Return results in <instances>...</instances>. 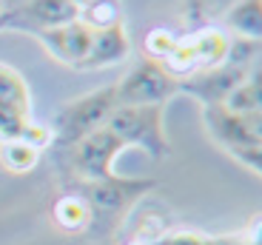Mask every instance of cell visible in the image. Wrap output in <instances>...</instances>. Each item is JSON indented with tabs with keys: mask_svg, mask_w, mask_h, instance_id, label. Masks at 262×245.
Masks as SVG:
<instances>
[{
	"mask_svg": "<svg viewBox=\"0 0 262 245\" xmlns=\"http://www.w3.org/2000/svg\"><path fill=\"white\" fill-rule=\"evenodd\" d=\"M125 245H148L145 239H131V242H125Z\"/></svg>",
	"mask_w": 262,
	"mask_h": 245,
	"instance_id": "603a6c76",
	"label": "cell"
},
{
	"mask_svg": "<svg viewBox=\"0 0 262 245\" xmlns=\"http://www.w3.org/2000/svg\"><path fill=\"white\" fill-rule=\"evenodd\" d=\"M203 123L216 146L243 163L251 174L262 171V128L259 112L236 114L225 106H203Z\"/></svg>",
	"mask_w": 262,
	"mask_h": 245,
	"instance_id": "6da1fadb",
	"label": "cell"
},
{
	"mask_svg": "<svg viewBox=\"0 0 262 245\" xmlns=\"http://www.w3.org/2000/svg\"><path fill=\"white\" fill-rule=\"evenodd\" d=\"M72 148V168L77 180H100L114 174V160L120 151H125V143L114 131L100 126L89 137L77 140Z\"/></svg>",
	"mask_w": 262,
	"mask_h": 245,
	"instance_id": "8992f818",
	"label": "cell"
},
{
	"mask_svg": "<svg viewBox=\"0 0 262 245\" xmlns=\"http://www.w3.org/2000/svg\"><path fill=\"white\" fill-rule=\"evenodd\" d=\"M117 106V94L114 86L97 88V92H89L83 97L72 100L69 106H63L52 120V137L60 146H74L77 140L89 137L92 131H97L100 126H105V120L112 114V108Z\"/></svg>",
	"mask_w": 262,
	"mask_h": 245,
	"instance_id": "3957f363",
	"label": "cell"
},
{
	"mask_svg": "<svg viewBox=\"0 0 262 245\" xmlns=\"http://www.w3.org/2000/svg\"><path fill=\"white\" fill-rule=\"evenodd\" d=\"M223 26L236 37L262 40V0H236L225 12Z\"/></svg>",
	"mask_w": 262,
	"mask_h": 245,
	"instance_id": "8fae6325",
	"label": "cell"
},
{
	"mask_svg": "<svg viewBox=\"0 0 262 245\" xmlns=\"http://www.w3.org/2000/svg\"><path fill=\"white\" fill-rule=\"evenodd\" d=\"M80 20H85L92 29H105L114 23H123V0H89L80 9Z\"/></svg>",
	"mask_w": 262,
	"mask_h": 245,
	"instance_id": "e0dca14e",
	"label": "cell"
},
{
	"mask_svg": "<svg viewBox=\"0 0 262 245\" xmlns=\"http://www.w3.org/2000/svg\"><path fill=\"white\" fill-rule=\"evenodd\" d=\"M188 40L196 52V60H200V72L216 69L225 63V54H228V34L225 32H220V29H200V32L188 34Z\"/></svg>",
	"mask_w": 262,
	"mask_h": 245,
	"instance_id": "7c38bea8",
	"label": "cell"
},
{
	"mask_svg": "<svg viewBox=\"0 0 262 245\" xmlns=\"http://www.w3.org/2000/svg\"><path fill=\"white\" fill-rule=\"evenodd\" d=\"M163 114L165 106H114L105 120V128L117 134L125 148H143L154 160H163L171 154Z\"/></svg>",
	"mask_w": 262,
	"mask_h": 245,
	"instance_id": "7a4b0ae2",
	"label": "cell"
},
{
	"mask_svg": "<svg viewBox=\"0 0 262 245\" xmlns=\"http://www.w3.org/2000/svg\"><path fill=\"white\" fill-rule=\"evenodd\" d=\"M0 103L17 108L23 114H32V92H29V83L9 63H0Z\"/></svg>",
	"mask_w": 262,
	"mask_h": 245,
	"instance_id": "5bb4252c",
	"label": "cell"
},
{
	"mask_svg": "<svg viewBox=\"0 0 262 245\" xmlns=\"http://www.w3.org/2000/svg\"><path fill=\"white\" fill-rule=\"evenodd\" d=\"M32 37L46 49L49 57H54L57 63H63V66L80 69V63L85 60V54L92 49L94 29L89 26L85 20L77 17V20H72V23H66V26L32 32Z\"/></svg>",
	"mask_w": 262,
	"mask_h": 245,
	"instance_id": "ba28073f",
	"label": "cell"
},
{
	"mask_svg": "<svg viewBox=\"0 0 262 245\" xmlns=\"http://www.w3.org/2000/svg\"><path fill=\"white\" fill-rule=\"evenodd\" d=\"M26 0H0V12H12V9L23 6Z\"/></svg>",
	"mask_w": 262,
	"mask_h": 245,
	"instance_id": "7402d4cb",
	"label": "cell"
},
{
	"mask_svg": "<svg viewBox=\"0 0 262 245\" xmlns=\"http://www.w3.org/2000/svg\"><path fill=\"white\" fill-rule=\"evenodd\" d=\"M72 3H74V6H77V9H83L85 3H89V0H72Z\"/></svg>",
	"mask_w": 262,
	"mask_h": 245,
	"instance_id": "cb8c5ba5",
	"label": "cell"
},
{
	"mask_svg": "<svg viewBox=\"0 0 262 245\" xmlns=\"http://www.w3.org/2000/svg\"><path fill=\"white\" fill-rule=\"evenodd\" d=\"M225 108H231V112L236 114H256L262 108V86H259V66L251 69L248 77L239 83V86L234 88V92L225 97L223 103Z\"/></svg>",
	"mask_w": 262,
	"mask_h": 245,
	"instance_id": "2e32d148",
	"label": "cell"
},
{
	"mask_svg": "<svg viewBox=\"0 0 262 245\" xmlns=\"http://www.w3.org/2000/svg\"><path fill=\"white\" fill-rule=\"evenodd\" d=\"M0 163L12 174H29L40 163V148L29 140H0Z\"/></svg>",
	"mask_w": 262,
	"mask_h": 245,
	"instance_id": "9a60e30c",
	"label": "cell"
},
{
	"mask_svg": "<svg viewBox=\"0 0 262 245\" xmlns=\"http://www.w3.org/2000/svg\"><path fill=\"white\" fill-rule=\"evenodd\" d=\"M214 245H259V222H251L248 234H225V237H216Z\"/></svg>",
	"mask_w": 262,
	"mask_h": 245,
	"instance_id": "44dd1931",
	"label": "cell"
},
{
	"mask_svg": "<svg viewBox=\"0 0 262 245\" xmlns=\"http://www.w3.org/2000/svg\"><path fill=\"white\" fill-rule=\"evenodd\" d=\"M52 214H54V222H57L63 231H85V226H89L92 217H94L92 206H89L80 194H63V197H57Z\"/></svg>",
	"mask_w": 262,
	"mask_h": 245,
	"instance_id": "4fadbf2b",
	"label": "cell"
},
{
	"mask_svg": "<svg viewBox=\"0 0 262 245\" xmlns=\"http://www.w3.org/2000/svg\"><path fill=\"white\" fill-rule=\"evenodd\" d=\"M248 72L251 69H239V66L223 63V66H216V69H205V72H196L191 77H183L180 80V92L196 97L203 106H223L225 97L248 77Z\"/></svg>",
	"mask_w": 262,
	"mask_h": 245,
	"instance_id": "9c48e42d",
	"label": "cell"
},
{
	"mask_svg": "<svg viewBox=\"0 0 262 245\" xmlns=\"http://www.w3.org/2000/svg\"><path fill=\"white\" fill-rule=\"evenodd\" d=\"M180 43V34H174L171 29H151L148 37H145V52L151 60H160L163 63Z\"/></svg>",
	"mask_w": 262,
	"mask_h": 245,
	"instance_id": "d6986e66",
	"label": "cell"
},
{
	"mask_svg": "<svg viewBox=\"0 0 262 245\" xmlns=\"http://www.w3.org/2000/svg\"><path fill=\"white\" fill-rule=\"evenodd\" d=\"M180 92V80L160 63L143 57L114 86L117 106H165Z\"/></svg>",
	"mask_w": 262,
	"mask_h": 245,
	"instance_id": "277c9868",
	"label": "cell"
},
{
	"mask_svg": "<svg viewBox=\"0 0 262 245\" xmlns=\"http://www.w3.org/2000/svg\"><path fill=\"white\" fill-rule=\"evenodd\" d=\"M80 17V9L72 0H26L23 6L12 12H0V29H14V32L32 34L40 29L66 26Z\"/></svg>",
	"mask_w": 262,
	"mask_h": 245,
	"instance_id": "52a82bcc",
	"label": "cell"
},
{
	"mask_svg": "<svg viewBox=\"0 0 262 245\" xmlns=\"http://www.w3.org/2000/svg\"><path fill=\"white\" fill-rule=\"evenodd\" d=\"M216 237L205 231H191V228H180V231H165L154 237L148 245H214Z\"/></svg>",
	"mask_w": 262,
	"mask_h": 245,
	"instance_id": "ffe728a7",
	"label": "cell"
},
{
	"mask_svg": "<svg viewBox=\"0 0 262 245\" xmlns=\"http://www.w3.org/2000/svg\"><path fill=\"white\" fill-rule=\"evenodd\" d=\"M131 54V40L125 32L123 23H114V26L105 29H94V40L92 49L85 54V60L80 63L83 72H97V69H112L117 63H123Z\"/></svg>",
	"mask_w": 262,
	"mask_h": 245,
	"instance_id": "30bf717a",
	"label": "cell"
},
{
	"mask_svg": "<svg viewBox=\"0 0 262 245\" xmlns=\"http://www.w3.org/2000/svg\"><path fill=\"white\" fill-rule=\"evenodd\" d=\"M157 186L154 180H134V177H100V180H80L77 194L92 206V211H108L120 214L125 208L134 206V199H140L143 194H148Z\"/></svg>",
	"mask_w": 262,
	"mask_h": 245,
	"instance_id": "5b68a950",
	"label": "cell"
},
{
	"mask_svg": "<svg viewBox=\"0 0 262 245\" xmlns=\"http://www.w3.org/2000/svg\"><path fill=\"white\" fill-rule=\"evenodd\" d=\"M256 57H259V40L251 37H228V54H225V63L228 66H239V69H254Z\"/></svg>",
	"mask_w": 262,
	"mask_h": 245,
	"instance_id": "ac0fdd59",
	"label": "cell"
}]
</instances>
